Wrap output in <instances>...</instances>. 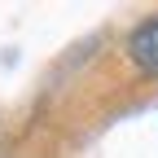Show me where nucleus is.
<instances>
[{
  "label": "nucleus",
  "mask_w": 158,
  "mask_h": 158,
  "mask_svg": "<svg viewBox=\"0 0 158 158\" xmlns=\"http://www.w3.org/2000/svg\"><path fill=\"white\" fill-rule=\"evenodd\" d=\"M127 48H132V57H136V66H141V70L158 75V18L145 22V27H136V35H132Z\"/></svg>",
  "instance_id": "obj_1"
}]
</instances>
